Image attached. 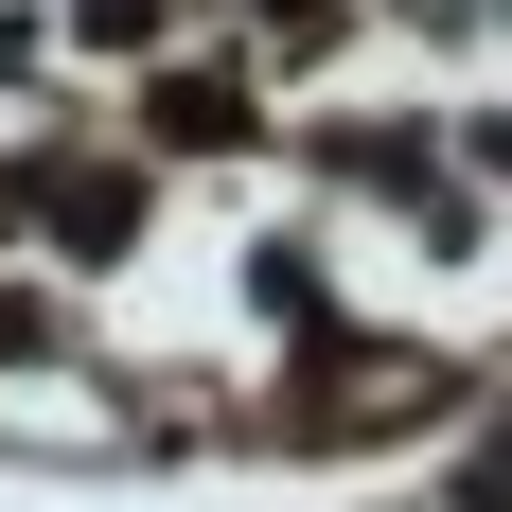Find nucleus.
Instances as JSON below:
<instances>
[{
    "instance_id": "1",
    "label": "nucleus",
    "mask_w": 512,
    "mask_h": 512,
    "mask_svg": "<svg viewBox=\"0 0 512 512\" xmlns=\"http://www.w3.org/2000/svg\"><path fill=\"white\" fill-rule=\"evenodd\" d=\"M0 424H18V442H106V389H71V371H0Z\"/></svg>"
}]
</instances>
